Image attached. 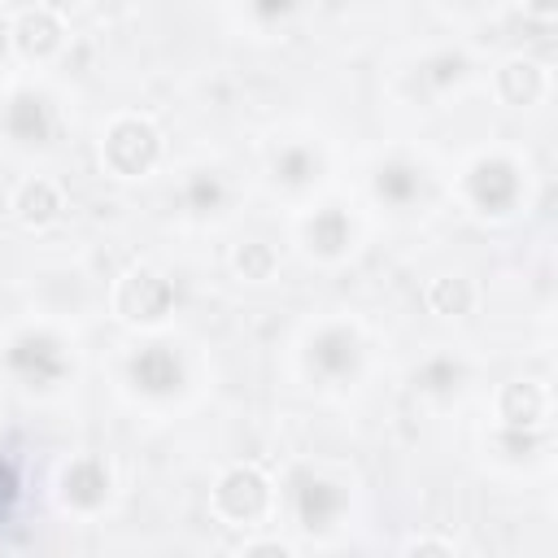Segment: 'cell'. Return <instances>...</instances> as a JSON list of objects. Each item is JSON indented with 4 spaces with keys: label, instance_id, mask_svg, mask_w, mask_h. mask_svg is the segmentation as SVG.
Wrapping results in <instances>:
<instances>
[{
    "label": "cell",
    "instance_id": "obj_1",
    "mask_svg": "<svg viewBox=\"0 0 558 558\" xmlns=\"http://www.w3.org/2000/svg\"><path fill=\"white\" fill-rule=\"evenodd\" d=\"M157 157H161V135L148 118L126 113L105 131V166L113 174H122V179L148 174L157 166Z\"/></svg>",
    "mask_w": 558,
    "mask_h": 558
},
{
    "label": "cell",
    "instance_id": "obj_2",
    "mask_svg": "<svg viewBox=\"0 0 558 558\" xmlns=\"http://www.w3.org/2000/svg\"><path fill=\"white\" fill-rule=\"evenodd\" d=\"M266 506H270V480L257 466L240 462V466H231V471L218 475V484H214V510L227 523L248 527V523H257L266 514Z\"/></svg>",
    "mask_w": 558,
    "mask_h": 558
},
{
    "label": "cell",
    "instance_id": "obj_3",
    "mask_svg": "<svg viewBox=\"0 0 558 558\" xmlns=\"http://www.w3.org/2000/svg\"><path fill=\"white\" fill-rule=\"evenodd\" d=\"M519 166L510 157H480L471 170H466V201L480 209V214H510L519 205Z\"/></svg>",
    "mask_w": 558,
    "mask_h": 558
},
{
    "label": "cell",
    "instance_id": "obj_4",
    "mask_svg": "<svg viewBox=\"0 0 558 558\" xmlns=\"http://www.w3.org/2000/svg\"><path fill=\"white\" fill-rule=\"evenodd\" d=\"M170 305H174V288H170V279H161L157 270H131L122 283H118V314L126 318V323H166V314H170Z\"/></svg>",
    "mask_w": 558,
    "mask_h": 558
},
{
    "label": "cell",
    "instance_id": "obj_5",
    "mask_svg": "<svg viewBox=\"0 0 558 558\" xmlns=\"http://www.w3.org/2000/svg\"><path fill=\"white\" fill-rule=\"evenodd\" d=\"M9 366H13V375L26 379L31 388H35V384L44 388V384H52V379L65 375V353H61V344H57L52 336L26 331V336H17V340L9 344Z\"/></svg>",
    "mask_w": 558,
    "mask_h": 558
},
{
    "label": "cell",
    "instance_id": "obj_6",
    "mask_svg": "<svg viewBox=\"0 0 558 558\" xmlns=\"http://www.w3.org/2000/svg\"><path fill=\"white\" fill-rule=\"evenodd\" d=\"M4 131L17 144H48L52 135V105L39 92H13L4 100Z\"/></svg>",
    "mask_w": 558,
    "mask_h": 558
},
{
    "label": "cell",
    "instance_id": "obj_7",
    "mask_svg": "<svg viewBox=\"0 0 558 558\" xmlns=\"http://www.w3.org/2000/svg\"><path fill=\"white\" fill-rule=\"evenodd\" d=\"M61 497H65V506H74V510H100L105 497H109V466H105L96 453L74 458V462L61 471Z\"/></svg>",
    "mask_w": 558,
    "mask_h": 558
},
{
    "label": "cell",
    "instance_id": "obj_8",
    "mask_svg": "<svg viewBox=\"0 0 558 558\" xmlns=\"http://www.w3.org/2000/svg\"><path fill=\"white\" fill-rule=\"evenodd\" d=\"M497 414H501V423L506 427H545V418H549V392H545V384H536V379H510L506 388H501V397H497Z\"/></svg>",
    "mask_w": 558,
    "mask_h": 558
},
{
    "label": "cell",
    "instance_id": "obj_9",
    "mask_svg": "<svg viewBox=\"0 0 558 558\" xmlns=\"http://www.w3.org/2000/svg\"><path fill=\"white\" fill-rule=\"evenodd\" d=\"M61 39H65V31H61V17L52 9H26L13 22V48L26 61H48L61 48Z\"/></svg>",
    "mask_w": 558,
    "mask_h": 558
},
{
    "label": "cell",
    "instance_id": "obj_10",
    "mask_svg": "<svg viewBox=\"0 0 558 558\" xmlns=\"http://www.w3.org/2000/svg\"><path fill=\"white\" fill-rule=\"evenodd\" d=\"M126 371H131V384L144 388V392H153V397L174 392L179 379H183V366H179V357H174L166 344H144V349L126 362Z\"/></svg>",
    "mask_w": 558,
    "mask_h": 558
},
{
    "label": "cell",
    "instance_id": "obj_11",
    "mask_svg": "<svg viewBox=\"0 0 558 558\" xmlns=\"http://www.w3.org/2000/svg\"><path fill=\"white\" fill-rule=\"evenodd\" d=\"M296 488H292V501H296V519H301V527H327L336 514H340V506H344V493L336 488V484H327V480H314V475H296L292 480Z\"/></svg>",
    "mask_w": 558,
    "mask_h": 558
},
{
    "label": "cell",
    "instance_id": "obj_12",
    "mask_svg": "<svg viewBox=\"0 0 558 558\" xmlns=\"http://www.w3.org/2000/svg\"><path fill=\"white\" fill-rule=\"evenodd\" d=\"M305 248L318 253V257H344L353 248V231H349V218L340 205H323L305 218Z\"/></svg>",
    "mask_w": 558,
    "mask_h": 558
},
{
    "label": "cell",
    "instance_id": "obj_13",
    "mask_svg": "<svg viewBox=\"0 0 558 558\" xmlns=\"http://www.w3.org/2000/svg\"><path fill=\"white\" fill-rule=\"evenodd\" d=\"M310 349H314V353H310V362H314L327 379L349 375V371L357 366V357H362V344H357V336H353L349 327H327Z\"/></svg>",
    "mask_w": 558,
    "mask_h": 558
},
{
    "label": "cell",
    "instance_id": "obj_14",
    "mask_svg": "<svg viewBox=\"0 0 558 558\" xmlns=\"http://www.w3.org/2000/svg\"><path fill=\"white\" fill-rule=\"evenodd\" d=\"M13 214L22 227H48L61 214V187L52 179H26L13 192Z\"/></svg>",
    "mask_w": 558,
    "mask_h": 558
},
{
    "label": "cell",
    "instance_id": "obj_15",
    "mask_svg": "<svg viewBox=\"0 0 558 558\" xmlns=\"http://www.w3.org/2000/svg\"><path fill=\"white\" fill-rule=\"evenodd\" d=\"M497 92H501L506 105H532L545 92V70L536 61H527V57H510L497 70Z\"/></svg>",
    "mask_w": 558,
    "mask_h": 558
},
{
    "label": "cell",
    "instance_id": "obj_16",
    "mask_svg": "<svg viewBox=\"0 0 558 558\" xmlns=\"http://www.w3.org/2000/svg\"><path fill=\"white\" fill-rule=\"evenodd\" d=\"M471 301H475V288L462 279V275H440V279H432L427 283V305L436 310V314H466L471 310Z\"/></svg>",
    "mask_w": 558,
    "mask_h": 558
},
{
    "label": "cell",
    "instance_id": "obj_17",
    "mask_svg": "<svg viewBox=\"0 0 558 558\" xmlns=\"http://www.w3.org/2000/svg\"><path fill=\"white\" fill-rule=\"evenodd\" d=\"M314 170H318V157L301 144H288V148L275 153V179L288 183V187H305L314 179Z\"/></svg>",
    "mask_w": 558,
    "mask_h": 558
},
{
    "label": "cell",
    "instance_id": "obj_18",
    "mask_svg": "<svg viewBox=\"0 0 558 558\" xmlns=\"http://www.w3.org/2000/svg\"><path fill=\"white\" fill-rule=\"evenodd\" d=\"M222 196H227V187H222V179H218L214 170H192L187 183H183V205H187L192 214H209V209H218Z\"/></svg>",
    "mask_w": 558,
    "mask_h": 558
},
{
    "label": "cell",
    "instance_id": "obj_19",
    "mask_svg": "<svg viewBox=\"0 0 558 558\" xmlns=\"http://www.w3.org/2000/svg\"><path fill=\"white\" fill-rule=\"evenodd\" d=\"M375 192L388 196L392 205H405V201L418 192V170L405 166V161H392V166H384V170L375 174Z\"/></svg>",
    "mask_w": 558,
    "mask_h": 558
},
{
    "label": "cell",
    "instance_id": "obj_20",
    "mask_svg": "<svg viewBox=\"0 0 558 558\" xmlns=\"http://www.w3.org/2000/svg\"><path fill=\"white\" fill-rule=\"evenodd\" d=\"M275 266H279V257H275V248H270L266 240H244V244L235 248V270H240L244 279H270Z\"/></svg>",
    "mask_w": 558,
    "mask_h": 558
},
{
    "label": "cell",
    "instance_id": "obj_21",
    "mask_svg": "<svg viewBox=\"0 0 558 558\" xmlns=\"http://www.w3.org/2000/svg\"><path fill=\"white\" fill-rule=\"evenodd\" d=\"M458 379H462V366H458L453 357H432V362H423L418 375H414V384H418L423 392H449V388H458Z\"/></svg>",
    "mask_w": 558,
    "mask_h": 558
},
{
    "label": "cell",
    "instance_id": "obj_22",
    "mask_svg": "<svg viewBox=\"0 0 558 558\" xmlns=\"http://www.w3.org/2000/svg\"><path fill=\"white\" fill-rule=\"evenodd\" d=\"M462 74H466V57H462V52H440V57H432V61L423 65V78L436 83V87L458 83Z\"/></svg>",
    "mask_w": 558,
    "mask_h": 558
},
{
    "label": "cell",
    "instance_id": "obj_23",
    "mask_svg": "<svg viewBox=\"0 0 558 558\" xmlns=\"http://www.w3.org/2000/svg\"><path fill=\"white\" fill-rule=\"evenodd\" d=\"M296 9V0H253V13L262 17V22H275V17H283V13H292Z\"/></svg>",
    "mask_w": 558,
    "mask_h": 558
},
{
    "label": "cell",
    "instance_id": "obj_24",
    "mask_svg": "<svg viewBox=\"0 0 558 558\" xmlns=\"http://www.w3.org/2000/svg\"><path fill=\"white\" fill-rule=\"evenodd\" d=\"M405 549H410V554H453L449 541H427V536H423V541H410Z\"/></svg>",
    "mask_w": 558,
    "mask_h": 558
},
{
    "label": "cell",
    "instance_id": "obj_25",
    "mask_svg": "<svg viewBox=\"0 0 558 558\" xmlns=\"http://www.w3.org/2000/svg\"><path fill=\"white\" fill-rule=\"evenodd\" d=\"M244 554H279V558H283V554H292V549H288L283 541H262V545H244Z\"/></svg>",
    "mask_w": 558,
    "mask_h": 558
},
{
    "label": "cell",
    "instance_id": "obj_26",
    "mask_svg": "<svg viewBox=\"0 0 558 558\" xmlns=\"http://www.w3.org/2000/svg\"><path fill=\"white\" fill-rule=\"evenodd\" d=\"M527 9H532L536 17H545V22H549V17L558 13V0H527Z\"/></svg>",
    "mask_w": 558,
    "mask_h": 558
},
{
    "label": "cell",
    "instance_id": "obj_27",
    "mask_svg": "<svg viewBox=\"0 0 558 558\" xmlns=\"http://www.w3.org/2000/svg\"><path fill=\"white\" fill-rule=\"evenodd\" d=\"M78 0H44V9H52V13H65V9H74Z\"/></svg>",
    "mask_w": 558,
    "mask_h": 558
}]
</instances>
